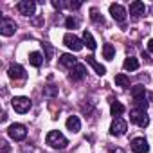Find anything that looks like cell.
Instances as JSON below:
<instances>
[{
  "instance_id": "obj_1",
  "label": "cell",
  "mask_w": 153,
  "mask_h": 153,
  "mask_svg": "<svg viewBox=\"0 0 153 153\" xmlns=\"http://www.w3.org/2000/svg\"><path fill=\"white\" fill-rule=\"evenodd\" d=\"M131 96H133V101L137 105L139 110H146L148 108V97H146V88L142 85H135L131 88Z\"/></svg>"
},
{
  "instance_id": "obj_2",
  "label": "cell",
  "mask_w": 153,
  "mask_h": 153,
  "mask_svg": "<svg viewBox=\"0 0 153 153\" xmlns=\"http://www.w3.org/2000/svg\"><path fill=\"white\" fill-rule=\"evenodd\" d=\"M47 144H49V146H52V148L63 149V148L68 144V140L65 139V135H63L61 131L52 130V131H49V135H47Z\"/></svg>"
},
{
  "instance_id": "obj_3",
  "label": "cell",
  "mask_w": 153,
  "mask_h": 153,
  "mask_svg": "<svg viewBox=\"0 0 153 153\" xmlns=\"http://www.w3.org/2000/svg\"><path fill=\"white\" fill-rule=\"evenodd\" d=\"M11 106L15 108V112H18V114H25V112H29V110H31L33 103H31V99H29V97L20 96V97H13Z\"/></svg>"
},
{
  "instance_id": "obj_4",
  "label": "cell",
  "mask_w": 153,
  "mask_h": 153,
  "mask_svg": "<svg viewBox=\"0 0 153 153\" xmlns=\"http://www.w3.org/2000/svg\"><path fill=\"white\" fill-rule=\"evenodd\" d=\"M130 121L131 123H135L137 126H140V128H146L148 124H149V117L146 115V110H131V114H130Z\"/></svg>"
},
{
  "instance_id": "obj_5",
  "label": "cell",
  "mask_w": 153,
  "mask_h": 153,
  "mask_svg": "<svg viewBox=\"0 0 153 153\" xmlns=\"http://www.w3.org/2000/svg\"><path fill=\"white\" fill-rule=\"evenodd\" d=\"M63 43H65L70 51H74V52H78V51L83 49V42L76 36V34H72V33H67V34L63 36Z\"/></svg>"
},
{
  "instance_id": "obj_6",
  "label": "cell",
  "mask_w": 153,
  "mask_h": 153,
  "mask_svg": "<svg viewBox=\"0 0 153 153\" xmlns=\"http://www.w3.org/2000/svg\"><path fill=\"white\" fill-rule=\"evenodd\" d=\"M7 133H9V137H11V139H15V140H24V139L27 137V130H25V126H24V124H20V123L11 124V126H9V130H7Z\"/></svg>"
},
{
  "instance_id": "obj_7",
  "label": "cell",
  "mask_w": 153,
  "mask_h": 153,
  "mask_svg": "<svg viewBox=\"0 0 153 153\" xmlns=\"http://www.w3.org/2000/svg\"><path fill=\"white\" fill-rule=\"evenodd\" d=\"M126 130H128V124H126V121L121 119V117H115V119L112 121V124H110V133H112V135H124Z\"/></svg>"
},
{
  "instance_id": "obj_8",
  "label": "cell",
  "mask_w": 153,
  "mask_h": 153,
  "mask_svg": "<svg viewBox=\"0 0 153 153\" xmlns=\"http://www.w3.org/2000/svg\"><path fill=\"white\" fill-rule=\"evenodd\" d=\"M15 31H16L15 20H11V18H2L0 20V33L4 36H11V34H15Z\"/></svg>"
},
{
  "instance_id": "obj_9",
  "label": "cell",
  "mask_w": 153,
  "mask_h": 153,
  "mask_svg": "<svg viewBox=\"0 0 153 153\" xmlns=\"http://www.w3.org/2000/svg\"><path fill=\"white\" fill-rule=\"evenodd\" d=\"M110 15H112L114 20H117V22H121V24L126 20V9H124L121 4H112V6H110Z\"/></svg>"
},
{
  "instance_id": "obj_10",
  "label": "cell",
  "mask_w": 153,
  "mask_h": 153,
  "mask_svg": "<svg viewBox=\"0 0 153 153\" xmlns=\"http://www.w3.org/2000/svg\"><path fill=\"white\" fill-rule=\"evenodd\" d=\"M7 74H9V78L11 79H25V70H24V67L22 65H18V63H13V65H9V70H7Z\"/></svg>"
},
{
  "instance_id": "obj_11",
  "label": "cell",
  "mask_w": 153,
  "mask_h": 153,
  "mask_svg": "<svg viewBox=\"0 0 153 153\" xmlns=\"http://www.w3.org/2000/svg\"><path fill=\"white\" fill-rule=\"evenodd\" d=\"M131 149H133L135 153H148V151H149V144H148V140H146L144 137H137V139H133V142H131Z\"/></svg>"
},
{
  "instance_id": "obj_12",
  "label": "cell",
  "mask_w": 153,
  "mask_h": 153,
  "mask_svg": "<svg viewBox=\"0 0 153 153\" xmlns=\"http://www.w3.org/2000/svg\"><path fill=\"white\" fill-rule=\"evenodd\" d=\"M18 11L24 15V16H33L34 11H36V4L31 2V0H22L18 4Z\"/></svg>"
},
{
  "instance_id": "obj_13",
  "label": "cell",
  "mask_w": 153,
  "mask_h": 153,
  "mask_svg": "<svg viewBox=\"0 0 153 153\" xmlns=\"http://www.w3.org/2000/svg\"><path fill=\"white\" fill-rule=\"evenodd\" d=\"M85 76H87V67L81 65V63H78L76 67L70 68V78H72L74 81H81Z\"/></svg>"
},
{
  "instance_id": "obj_14",
  "label": "cell",
  "mask_w": 153,
  "mask_h": 153,
  "mask_svg": "<svg viewBox=\"0 0 153 153\" xmlns=\"http://www.w3.org/2000/svg\"><path fill=\"white\" fill-rule=\"evenodd\" d=\"M144 13H146V6H144L142 2L135 0V2L130 4V15H133V16H142Z\"/></svg>"
},
{
  "instance_id": "obj_15",
  "label": "cell",
  "mask_w": 153,
  "mask_h": 153,
  "mask_svg": "<svg viewBox=\"0 0 153 153\" xmlns=\"http://www.w3.org/2000/svg\"><path fill=\"white\" fill-rule=\"evenodd\" d=\"M67 128H68L72 133H78V131L81 130V121H79V117L70 115V117L67 119Z\"/></svg>"
},
{
  "instance_id": "obj_16",
  "label": "cell",
  "mask_w": 153,
  "mask_h": 153,
  "mask_svg": "<svg viewBox=\"0 0 153 153\" xmlns=\"http://www.w3.org/2000/svg\"><path fill=\"white\" fill-rule=\"evenodd\" d=\"M87 63L96 70V74H99V76H105V74H106L105 65H101L99 61H96V58H94V56H88V58H87Z\"/></svg>"
},
{
  "instance_id": "obj_17",
  "label": "cell",
  "mask_w": 153,
  "mask_h": 153,
  "mask_svg": "<svg viewBox=\"0 0 153 153\" xmlns=\"http://www.w3.org/2000/svg\"><path fill=\"white\" fill-rule=\"evenodd\" d=\"M83 43H85L90 51H96V49H97V43H96V40H94V36H92L90 31H85V33H83Z\"/></svg>"
},
{
  "instance_id": "obj_18",
  "label": "cell",
  "mask_w": 153,
  "mask_h": 153,
  "mask_svg": "<svg viewBox=\"0 0 153 153\" xmlns=\"http://www.w3.org/2000/svg\"><path fill=\"white\" fill-rule=\"evenodd\" d=\"M59 63H61L63 67H68V68H72V67H76V65H78V61H76V58H74L72 54H61V58H59Z\"/></svg>"
},
{
  "instance_id": "obj_19",
  "label": "cell",
  "mask_w": 153,
  "mask_h": 153,
  "mask_svg": "<svg viewBox=\"0 0 153 153\" xmlns=\"http://www.w3.org/2000/svg\"><path fill=\"white\" fill-rule=\"evenodd\" d=\"M110 112H112V115H114V117H119V115H123V114H124V105H121L119 101H114V99H112Z\"/></svg>"
},
{
  "instance_id": "obj_20",
  "label": "cell",
  "mask_w": 153,
  "mask_h": 153,
  "mask_svg": "<svg viewBox=\"0 0 153 153\" xmlns=\"http://www.w3.org/2000/svg\"><path fill=\"white\" fill-rule=\"evenodd\" d=\"M123 67H124V70H130V72H133V70H137L139 68V61H137V58H126L124 59V63H123Z\"/></svg>"
},
{
  "instance_id": "obj_21",
  "label": "cell",
  "mask_w": 153,
  "mask_h": 153,
  "mask_svg": "<svg viewBox=\"0 0 153 153\" xmlns=\"http://www.w3.org/2000/svg\"><path fill=\"white\" fill-rule=\"evenodd\" d=\"M114 56H115L114 45H112V43H105V45H103V58L110 61V59H114Z\"/></svg>"
},
{
  "instance_id": "obj_22",
  "label": "cell",
  "mask_w": 153,
  "mask_h": 153,
  "mask_svg": "<svg viewBox=\"0 0 153 153\" xmlns=\"http://www.w3.org/2000/svg\"><path fill=\"white\" fill-rule=\"evenodd\" d=\"M29 63H31L33 67H40V65L43 63V56H42L40 52H31V54H29Z\"/></svg>"
},
{
  "instance_id": "obj_23",
  "label": "cell",
  "mask_w": 153,
  "mask_h": 153,
  "mask_svg": "<svg viewBox=\"0 0 153 153\" xmlns=\"http://www.w3.org/2000/svg\"><path fill=\"white\" fill-rule=\"evenodd\" d=\"M115 85L126 88V87H130V78H128V76H124V74H117L115 76Z\"/></svg>"
},
{
  "instance_id": "obj_24",
  "label": "cell",
  "mask_w": 153,
  "mask_h": 153,
  "mask_svg": "<svg viewBox=\"0 0 153 153\" xmlns=\"http://www.w3.org/2000/svg\"><path fill=\"white\" fill-rule=\"evenodd\" d=\"M58 87H54V85H47V87H43V96H47V97H56L58 96Z\"/></svg>"
},
{
  "instance_id": "obj_25",
  "label": "cell",
  "mask_w": 153,
  "mask_h": 153,
  "mask_svg": "<svg viewBox=\"0 0 153 153\" xmlns=\"http://www.w3.org/2000/svg\"><path fill=\"white\" fill-rule=\"evenodd\" d=\"M90 13H92V15H90V18H92V22H94V24H97V25H103V24H105V18H103V15H99V13H97V9H92Z\"/></svg>"
},
{
  "instance_id": "obj_26",
  "label": "cell",
  "mask_w": 153,
  "mask_h": 153,
  "mask_svg": "<svg viewBox=\"0 0 153 153\" xmlns=\"http://www.w3.org/2000/svg\"><path fill=\"white\" fill-rule=\"evenodd\" d=\"M65 25H67V29H76L79 25V22L76 20V18H72V16H68L67 20H65Z\"/></svg>"
},
{
  "instance_id": "obj_27",
  "label": "cell",
  "mask_w": 153,
  "mask_h": 153,
  "mask_svg": "<svg viewBox=\"0 0 153 153\" xmlns=\"http://www.w3.org/2000/svg\"><path fill=\"white\" fill-rule=\"evenodd\" d=\"M43 47H45V51H47V59H51V54H52V49H51V45L49 43H42Z\"/></svg>"
},
{
  "instance_id": "obj_28",
  "label": "cell",
  "mask_w": 153,
  "mask_h": 153,
  "mask_svg": "<svg viewBox=\"0 0 153 153\" xmlns=\"http://www.w3.org/2000/svg\"><path fill=\"white\" fill-rule=\"evenodd\" d=\"M52 7H56V9H61V7H63V4H61V2H56V0H52Z\"/></svg>"
},
{
  "instance_id": "obj_29",
  "label": "cell",
  "mask_w": 153,
  "mask_h": 153,
  "mask_svg": "<svg viewBox=\"0 0 153 153\" xmlns=\"http://www.w3.org/2000/svg\"><path fill=\"white\" fill-rule=\"evenodd\" d=\"M70 7H72V9H79V7H81V2H72Z\"/></svg>"
},
{
  "instance_id": "obj_30",
  "label": "cell",
  "mask_w": 153,
  "mask_h": 153,
  "mask_svg": "<svg viewBox=\"0 0 153 153\" xmlns=\"http://www.w3.org/2000/svg\"><path fill=\"white\" fill-rule=\"evenodd\" d=\"M2 151H4V153L9 151V146H7V142H4V140H2Z\"/></svg>"
},
{
  "instance_id": "obj_31",
  "label": "cell",
  "mask_w": 153,
  "mask_h": 153,
  "mask_svg": "<svg viewBox=\"0 0 153 153\" xmlns=\"http://www.w3.org/2000/svg\"><path fill=\"white\" fill-rule=\"evenodd\" d=\"M148 51H149V52L153 54V38H151V40L148 42Z\"/></svg>"
},
{
  "instance_id": "obj_32",
  "label": "cell",
  "mask_w": 153,
  "mask_h": 153,
  "mask_svg": "<svg viewBox=\"0 0 153 153\" xmlns=\"http://www.w3.org/2000/svg\"><path fill=\"white\" fill-rule=\"evenodd\" d=\"M110 153H124L121 148H115V149H110Z\"/></svg>"
},
{
  "instance_id": "obj_33",
  "label": "cell",
  "mask_w": 153,
  "mask_h": 153,
  "mask_svg": "<svg viewBox=\"0 0 153 153\" xmlns=\"http://www.w3.org/2000/svg\"><path fill=\"white\" fill-rule=\"evenodd\" d=\"M149 11H151V15H153V6H151V9H149Z\"/></svg>"
}]
</instances>
